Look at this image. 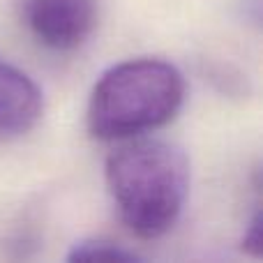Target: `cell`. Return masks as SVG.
<instances>
[{
    "label": "cell",
    "instance_id": "1",
    "mask_svg": "<svg viewBox=\"0 0 263 263\" xmlns=\"http://www.w3.org/2000/svg\"><path fill=\"white\" fill-rule=\"evenodd\" d=\"M106 185L129 231L153 240L180 217L190 192V159L168 141L125 139L106 159Z\"/></svg>",
    "mask_w": 263,
    "mask_h": 263
},
{
    "label": "cell",
    "instance_id": "2",
    "mask_svg": "<svg viewBox=\"0 0 263 263\" xmlns=\"http://www.w3.org/2000/svg\"><path fill=\"white\" fill-rule=\"evenodd\" d=\"M185 100V79L171 63L136 58L100 77L88 102V129L102 141H125L164 127Z\"/></svg>",
    "mask_w": 263,
    "mask_h": 263
},
{
    "label": "cell",
    "instance_id": "3",
    "mask_svg": "<svg viewBox=\"0 0 263 263\" xmlns=\"http://www.w3.org/2000/svg\"><path fill=\"white\" fill-rule=\"evenodd\" d=\"M100 16V0H28L26 23L40 44L72 51L90 37Z\"/></svg>",
    "mask_w": 263,
    "mask_h": 263
},
{
    "label": "cell",
    "instance_id": "4",
    "mask_svg": "<svg viewBox=\"0 0 263 263\" xmlns=\"http://www.w3.org/2000/svg\"><path fill=\"white\" fill-rule=\"evenodd\" d=\"M44 100L28 74L0 60V134L18 136L37 125Z\"/></svg>",
    "mask_w": 263,
    "mask_h": 263
},
{
    "label": "cell",
    "instance_id": "5",
    "mask_svg": "<svg viewBox=\"0 0 263 263\" xmlns=\"http://www.w3.org/2000/svg\"><path fill=\"white\" fill-rule=\"evenodd\" d=\"M69 261H136L134 252L106 238H86L79 240L67 254Z\"/></svg>",
    "mask_w": 263,
    "mask_h": 263
},
{
    "label": "cell",
    "instance_id": "6",
    "mask_svg": "<svg viewBox=\"0 0 263 263\" xmlns=\"http://www.w3.org/2000/svg\"><path fill=\"white\" fill-rule=\"evenodd\" d=\"M242 250L250 252L252 256H261V252H263V215H261V210L252 217L250 229H247L245 238H242Z\"/></svg>",
    "mask_w": 263,
    "mask_h": 263
}]
</instances>
